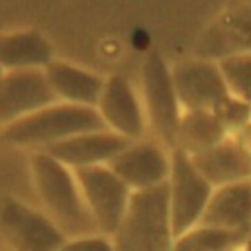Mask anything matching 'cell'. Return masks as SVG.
Listing matches in <instances>:
<instances>
[{"mask_svg": "<svg viewBox=\"0 0 251 251\" xmlns=\"http://www.w3.org/2000/svg\"><path fill=\"white\" fill-rule=\"evenodd\" d=\"M29 173L37 196V208L63 231L67 239L98 233L73 169L45 151H31Z\"/></svg>", "mask_w": 251, "mask_h": 251, "instance_id": "6da1fadb", "label": "cell"}, {"mask_svg": "<svg viewBox=\"0 0 251 251\" xmlns=\"http://www.w3.org/2000/svg\"><path fill=\"white\" fill-rule=\"evenodd\" d=\"M94 129H106L96 108L57 100L0 127V141L31 151H45L59 141Z\"/></svg>", "mask_w": 251, "mask_h": 251, "instance_id": "7a4b0ae2", "label": "cell"}, {"mask_svg": "<svg viewBox=\"0 0 251 251\" xmlns=\"http://www.w3.org/2000/svg\"><path fill=\"white\" fill-rule=\"evenodd\" d=\"M110 239L114 251H171L175 235L167 182L131 190L126 212Z\"/></svg>", "mask_w": 251, "mask_h": 251, "instance_id": "3957f363", "label": "cell"}, {"mask_svg": "<svg viewBox=\"0 0 251 251\" xmlns=\"http://www.w3.org/2000/svg\"><path fill=\"white\" fill-rule=\"evenodd\" d=\"M139 98L151 137H155L169 151L176 149L182 108L173 86L171 65L163 59L159 51H149L141 63Z\"/></svg>", "mask_w": 251, "mask_h": 251, "instance_id": "277c9868", "label": "cell"}, {"mask_svg": "<svg viewBox=\"0 0 251 251\" xmlns=\"http://www.w3.org/2000/svg\"><path fill=\"white\" fill-rule=\"evenodd\" d=\"M67 237L33 204L0 198V243L6 251H57Z\"/></svg>", "mask_w": 251, "mask_h": 251, "instance_id": "5b68a950", "label": "cell"}, {"mask_svg": "<svg viewBox=\"0 0 251 251\" xmlns=\"http://www.w3.org/2000/svg\"><path fill=\"white\" fill-rule=\"evenodd\" d=\"M75 176L96 231L112 237L126 212L131 190L108 165L75 169Z\"/></svg>", "mask_w": 251, "mask_h": 251, "instance_id": "8992f818", "label": "cell"}, {"mask_svg": "<svg viewBox=\"0 0 251 251\" xmlns=\"http://www.w3.org/2000/svg\"><path fill=\"white\" fill-rule=\"evenodd\" d=\"M212 190L214 188L196 171L190 157L180 149H173L171 169L167 176V194L175 237L200 222Z\"/></svg>", "mask_w": 251, "mask_h": 251, "instance_id": "52a82bcc", "label": "cell"}, {"mask_svg": "<svg viewBox=\"0 0 251 251\" xmlns=\"http://www.w3.org/2000/svg\"><path fill=\"white\" fill-rule=\"evenodd\" d=\"M251 53V4L237 2L222 10L196 37L192 57L222 61Z\"/></svg>", "mask_w": 251, "mask_h": 251, "instance_id": "ba28073f", "label": "cell"}, {"mask_svg": "<svg viewBox=\"0 0 251 251\" xmlns=\"http://www.w3.org/2000/svg\"><path fill=\"white\" fill-rule=\"evenodd\" d=\"M96 112L106 129L137 141L147 137V120L139 92L129 78L122 75H112L104 78L100 98L96 102Z\"/></svg>", "mask_w": 251, "mask_h": 251, "instance_id": "9c48e42d", "label": "cell"}, {"mask_svg": "<svg viewBox=\"0 0 251 251\" xmlns=\"http://www.w3.org/2000/svg\"><path fill=\"white\" fill-rule=\"evenodd\" d=\"M171 78L182 112L214 110L216 104L229 94L216 61L198 57L180 59L171 67Z\"/></svg>", "mask_w": 251, "mask_h": 251, "instance_id": "30bf717a", "label": "cell"}, {"mask_svg": "<svg viewBox=\"0 0 251 251\" xmlns=\"http://www.w3.org/2000/svg\"><path fill=\"white\" fill-rule=\"evenodd\" d=\"M108 167L126 182L129 190L153 188L167 182L171 151L155 137H143L124 147Z\"/></svg>", "mask_w": 251, "mask_h": 251, "instance_id": "8fae6325", "label": "cell"}, {"mask_svg": "<svg viewBox=\"0 0 251 251\" xmlns=\"http://www.w3.org/2000/svg\"><path fill=\"white\" fill-rule=\"evenodd\" d=\"M57 102L41 69L4 71L0 76V127Z\"/></svg>", "mask_w": 251, "mask_h": 251, "instance_id": "7c38bea8", "label": "cell"}, {"mask_svg": "<svg viewBox=\"0 0 251 251\" xmlns=\"http://www.w3.org/2000/svg\"><path fill=\"white\" fill-rule=\"evenodd\" d=\"M188 157L212 188L251 178V153L235 135H227L210 149Z\"/></svg>", "mask_w": 251, "mask_h": 251, "instance_id": "4fadbf2b", "label": "cell"}, {"mask_svg": "<svg viewBox=\"0 0 251 251\" xmlns=\"http://www.w3.org/2000/svg\"><path fill=\"white\" fill-rule=\"evenodd\" d=\"M131 141L110 131V129H94L73 135L65 141H59L45 149L51 157L67 165L69 169H82L94 165H108L124 147Z\"/></svg>", "mask_w": 251, "mask_h": 251, "instance_id": "5bb4252c", "label": "cell"}, {"mask_svg": "<svg viewBox=\"0 0 251 251\" xmlns=\"http://www.w3.org/2000/svg\"><path fill=\"white\" fill-rule=\"evenodd\" d=\"M196 226L251 233V178L214 188Z\"/></svg>", "mask_w": 251, "mask_h": 251, "instance_id": "9a60e30c", "label": "cell"}, {"mask_svg": "<svg viewBox=\"0 0 251 251\" xmlns=\"http://www.w3.org/2000/svg\"><path fill=\"white\" fill-rule=\"evenodd\" d=\"M43 73L59 102L96 108L104 86V78L100 75L59 59H53Z\"/></svg>", "mask_w": 251, "mask_h": 251, "instance_id": "2e32d148", "label": "cell"}, {"mask_svg": "<svg viewBox=\"0 0 251 251\" xmlns=\"http://www.w3.org/2000/svg\"><path fill=\"white\" fill-rule=\"evenodd\" d=\"M53 45L37 29H18L0 33V67L2 71L45 69L51 61Z\"/></svg>", "mask_w": 251, "mask_h": 251, "instance_id": "e0dca14e", "label": "cell"}, {"mask_svg": "<svg viewBox=\"0 0 251 251\" xmlns=\"http://www.w3.org/2000/svg\"><path fill=\"white\" fill-rule=\"evenodd\" d=\"M229 133L212 110H184L178 124L176 149L186 155L200 153L226 139Z\"/></svg>", "mask_w": 251, "mask_h": 251, "instance_id": "ac0fdd59", "label": "cell"}, {"mask_svg": "<svg viewBox=\"0 0 251 251\" xmlns=\"http://www.w3.org/2000/svg\"><path fill=\"white\" fill-rule=\"evenodd\" d=\"M247 235L210 226H194L173 239L171 251H226L239 247Z\"/></svg>", "mask_w": 251, "mask_h": 251, "instance_id": "d6986e66", "label": "cell"}, {"mask_svg": "<svg viewBox=\"0 0 251 251\" xmlns=\"http://www.w3.org/2000/svg\"><path fill=\"white\" fill-rule=\"evenodd\" d=\"M218 65L229 94L251 102V53L222 59Z\"/></svg>", "mask_w": 251, "mask_h": 251, "instance_id": "ffe728a7", "label": "cell"}, {"mask_svg": "<svg viewBox=\"0 0 251 251\" xmlns=\"http://www.w3.org/2000/svg\"><path fill=\"white\" fill-rule=\"evenodd\" d=\"M229 135H237L245 126L251 124V102L227 94L212 110Z\"/></svg>", "mask_w": 251, "mask_h": 251, "instance_id": "44dd1931", "label": "cell"}, {"mask_svg": "<svg viewBox=\"0 0 251 251\" xmlns=\"http://www.w3.org/2000/svg\"><path fill=\"white\" fill-rule=\"evenodd\" d=\"M57 251H114V245L110 237L92 233L82 237H69Z\"/></svg>", "mask_w": 251, "mask_h": 251, "instance_id": "7402d4cb", "label": "cell"}, {"mask_svg": "<svg viewBox=\"0 0 251 251\" xmlns=\"http://www.w3.org/2000/svg\"><path fill=\"white\" fill-rule=\"evenodd\" d=\"M235 137H237V139L245 145V149L251 153V124H249V126H245V127H243Z\"/></svg>", "mask_w": 251, "mask_h": 251, "instance_id": "603a6c76", "label": "cell"}, {"mask_svg": "<svg viewBox=\"0 0 251 251\" xmlns=\"http://www.w3.org/2000/svg\"><path fill=\"white\" fill-rule=\"evenodd\" d=\"M241 251H251V233L243 239V243H241Z\"/></svg>", "mask_w": 251, "mask_h": 251, "instance_id": "cb8c5ba5", "label": "cell"}, {"mask_svg": "<svg viewBox=\"0 0 251 251\" xmlns=\"http://www.w3.org/2000/svg\"><path fill=\"white\" fill-rule=\"evenodd\" d=\"M226 251H241V245H239V247H231V249H226Z\"/></svg>", "mask_w": 251, "mask_h": 251, "instance_id": "d4e9b609", "label": "cell"}, {"mask_svg": "<svg viewBox=\"0 0 251 251\" xmlns=\"http://www.w3.org/2000/svg\"><path fill=\"white\" fill-rule=\"evenodd\" d=\"M2 75H4V71H2V67H0V76H2Z\"/></svg>", "mask_w": 251, "mask_h": 251, "instance_id": "484cf974", "label": "cell"}]
</instances>
